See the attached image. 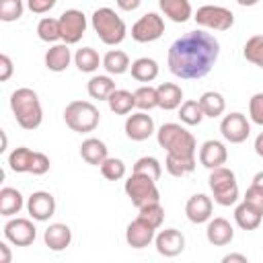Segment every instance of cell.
Listing matches in <instances>:
<instances>
[{
  "label": "cell",
  "mask_w": 263,
  "mask_h": 263,
  "mask_svg": "<svg viewBox=\"0 0 263 263\" xmlns=\"http://www.w3.org/2000/svg\"><path fill=\"white\" fill-rule=\"evenodd\" d=\"M220 55V43L201 29L187 31L168 47V70L183 80H197L212 72Z\"/></svg>",
  "instance_id": "cell-1"
},
{
  "label": "cell",
  "mask_w": 263,
  "mask_h": 263,
  "mask_svg": "<svg viewBox=\"0 0 263 263\" xmlns=\"http://www.w3.org/2000/svg\"><path fill=\"white\" fill-rule=\"evenodd\" d=\"M10 109H12L16 123L23 129L33 132L43 121V107H41V101L33 88H27V86L16 88L10 95Z\"/></svg>",
  "instance_id": "cell-2"
},
{
  "label": "cell",
  "mask_w": 263,
  "mask_h": 263,
  "mask_svg": "<svg viewBox=\"0 0 263 263\" xmlns=\"http://www.w3.org/2000/svg\"><path fill=\"white\" fill-rule=\"evenodd\" d=\"M158 146L166 150V154L187 156L193 158L197 154V140L195 136L185 129L181 123H162L156 132Z\"/></svg>",
  "instance_id": "cell-3"
},
{
  "label": "cell",
  "mask_w": 263,
  "mask_h": 263,
  "mask_svg": "<svg viewBox=\"0 0 263 263\" xmlns=\"http://www.w3.org/2000/svg\"><path fill=\"white\" fill-rule=\"evenodd\" d=\"M90 23H92L95 33L105 45H119L127 35V27L123 18L113 8H107V6L97 8L90 16Z\"/></svg>",
  "instance_id": "cell-4"
},
{
  "label": "cell",
  "mask_w": 263,
  "mask_h": 263,
  "mask_svg": "<svg viewBox=\"0 0 263 263\" xmlns=\"http://www.w3.org/2000/svg\"><path fill=\"white\" fill-rule=\"evenodd\" d=\"M64 121L72 132L88 134L99 125L101 113L90 101H72L64 109Z\"/></svg>",
  "instance_id": "cell-5"
},
{
  "label": "cell",
  "mask_w": 263,
  "mask_h": 263,
  "mask_svg": "<svg viewBox=\"0 0 263 263\" xmlns=\"http://www.w3.org/2000/svg\"><path fill=\"white\" fill-rule=\"evenodd\" d=\"M208 185H210V191H212L214 201L218 205L228 208V205L236 203V199H238V183H236L234 173L228 166L212 168L210 177H208Z\"/></svg>",
  "instance_id": "cell-6"
},
{
  "label": "cell",
  "mask_w": 263,
  "mask_h": 263,
  "mask_svg": "<svg viewBox=\"0 0 263 263\" xmlns=\"http://www.w3.org/2000/svg\"><path fill=\"white\" fill-rule=\"evenodd\" d=\"M123 189H125V195L129 197V201L136 208H142V205L152 203V201H160V191L156 187V181L146 177V175L132 173V177L125 181Z\"/></svg>",
  "instance_id": "cell-7"
},
{
  "label": "cell",
  "mask_w": 263,
  "mask_h": 263,
  "mask_svg": "<svg viewBox=\"0 0 263 263\" xmlns=\"http://www.w3.org/2000/svg\"><path fill=\"white\" fill-rule=\"evenodd\" d=\"M195 23L203 29H212V31H228L234 25V14L230 8L218 6V4H203L197 8V12L193 14Z\"/></svg>",
  "instance_id": "cell-8"
},
{
  "label": "cell",
  "mask_w": 263,
  "mask_h": 263,
  "mask_svg": "<svg viewBox=\"0 0 263 263\" xmlns=\"http://www.w3.org/2000/svg\"><path fill=\"white\" fill-rule=\"evenodd\" d=\"M164 33V21L158 12H146L132 25V39L138 43H152Z\"/></svg>",
  "instance_id": "cell-9"
},
{
  "label": "cell",
  "mask_w": 263,
  "mask_h": 263,
  "mask_svg": "<svg viewBox=\"0 0 263 263\" xmlns=\"http://www.w3.org/2000/svg\"><path fill=\"white\" fill-rule=\"evenodd\" d=\"M86 16L78 8H68L60 14V29H62V41L68 45H74L82 39L86 33Z\"/></svg>",
  "instance_id": "cell-10"
},
{
  "label": "cell",
  "mask_w": 263,
  "mask_h": 263,
  "mask_svg": "<svg viewBox=\"0 0 263 263\" xmlns=\"http://www.w3.org/2000/svg\"><path fill=\"white\" fill-rule=\"evenodd\" d=\"M4 238L14 247H29L37 238V228L29 218H10L4 224Z\"/></svg>",
  "instance_id": "cell-11"
},
{
  "label": "cell",
  "mask_w": 263,
  "mask_h": 263,
  "mask_svg": "<svg viewBox=\"0 0 263 263\" xmlns=\"http://www.w3.org/2000/svg\"><path fill=\"white\" fill-rule=\"evenodd\" d=\"M220 132H222V138L226 142H230V144H242L249 138V134H251V123H249V119L242 113L234 111V113H228V115L222 117Z\"/></svg>",
  "instance_id": "cell-12"
},
{
  "label": "cell",
  "mask_w": 263,
  "mask_h": 263,
  "mask_svg": "<svg viewBox=\"0 0 263 263\" xmlns=\"http://www.w3.org/2000/svg\"><path fill=\"white\" fill-rule=\"evenodd\" d=\"M27 212L33 220L45 222L55 214V197L49 191H33L27 199Z\"/></svg>",
  "instance_id": "cell-13"
},
{
  "label": "cell",
  "mask_w": 263,
  "mask_h": 263,
  "mask_svg": "<svg viewBox=\"0 0 263 263\" xmlns=\"http://www.w3.org/2000/svg\"><path fill=\"white\" fill-rule=\"evenodd\" d=\"M125 136L134 142H144L154 134V119L146 111H138L127 115L125 119Z\"/></svg>",
  "instance_id": "cell-14"
},
{
  "label": "cell",
  "mask_w": 263,
  "mask_h": 263,
  "mask_svg": "<svg viewBox=\"0 0 263 263\" xmlns=\"http://www.w3.org/2000/svg\"><path fill=\"white\" fill-rule=\"evenodd\" d=\"M154 245L162 257H177L185 249V236L177 228H164L154 236Z\"/></svg>",
  "instance_id": "cell-15"
},
{
  "label": "cell",
  "mask_w": 263,
  "mask_h": 263,
  "mask_svg": "<svg viewBox=\"0 0 263 263\" xmlns=\"http://www.w3.org/2000/svg\"><path fill=\"white\" fill-rule=\"evenodd\" d=\"M156 236V228H152L148 222H144L142 218H136L127 224L125 228V240L132 249H144L148 247Z\"/></svg>",
  "instance_id": "cell-16"
},
{
  "label": "cell",
  "mask_w": 263,
  "mask_h": 263,
  "mask_svg": "<svg viewBox=\"0 0 263 263\" xmlns=\"http://www.w3.org/2000/svg\"><path fill=\"white\" fill-rule=\"evenodd\" d=\"M228 160V150L220 140H205L199 148V164L205 168H218L224 166Z\"/></svg>",
  "instance_id": "cell-17"
},
{
  "label": "cell",
  "mask_w": 263,
  "mask_h": 263,
  "mask_svg": "<svg viewBox=\"0 0 263 263\" xmlns=\"http://www.w3.org/2000/svg\"><path fill=\"white\" fill-rule=\"evenodd\" d=\"M212 208L214 203L205 193H195L185 203V216L193 224H203L212 218Z\"/></svg>",
  "instance_id": "cell-18"
},
{
  "label": "cell",
  "mask_w": 263,
  "mask_h": 263,
  "mask_svg": "<svg viewBox=\"0 0 263 263\" xmlns=\"http://www.w3.org/2000/svg\"><path fill=\"white\" fill-rule=\"evenodd\" d=\"M205 238L214 247H226L234 238V228L226 218H210L205 226Z\"/></svg>",
  "instance_id": "cell-19"
},
{
  "label": "cell",
  "mask_w": 263,
  "mask_h": 263,
  "mask_svg": "<svg viewBox=\"0 0 263 263\" xmlns=\"http://www.w3.org/2000/svg\"><path fill=\"white\" fill-rule=\"evenodd\" d=\"M43 240H45V247H49L51 251L60 253V251H64V249L70 247V242H72V230H70L68 224H60V222L49 224L45 228V232H43Z\"/></svg>",
  "instance_id": "cell-20"
},
{
  "label": "cell",
  "mask_w": 263,
  "mask_h": 263,
  "mask_svg": "<svg viewBox=\"0 0 263 263\" xmlns=\"http://www.w3.org/2000/svg\"><path fill=\"white\" fill-rule=\"evenodd\" d=\"M72 62V51L68 43H55L45 51V68L49 72H64Z\"/></svg>",
  "instance_id": "cell-21"
},
{
  "label": "cell",
  "mask_w": 263,
  "mask_h": 263,
  "mask_svg": "<svg viewBox=\"0 0 263 263\" xmlns=\"http://www.w3.org/2000/svg\"><path fill=\"white\" fill-rule=\"evenodd\" d=\"M80 156L84 162L92 164V166H101L103 160L109 156V150H107V144L99 138H86L82 144H80Z\"/></svg>",
  "instance_id": "cell-22"
},
{
  "label": "cell",
  "mask_w": 263,
  "mask_h": 263,
  "mask_svg": "<svg viewBox=\"0 0 263 263\" xmlns=\"http://www.w3.org/2000/svg\"><path fill=\"white\" fill-rule=\"evenodd\" d=\"M158 6L164 16H168L173 23H187L193 18V8L189 0H158Z\"/></svg>",
  "instance_id": "cell-23"
},
{
  "label": "cell",
  "mask_w": 263,
  "mask_h": 263,
  "mask_svg": "<svg viewBox=\"0 0 263 263\" xmlns=\"http://www.w3.org/2000/svg\"><path fill=\"white\" fill-rule=\"evenodd\" d=\"M158 92V107L164 111H173L179 109L183 103V88L175 82H162L156 86Z\"/></svg>",
  "instance_id": "cell-24"
},
{
  "label": "cell",
  "mask_w": 263,
  "mask_h": 263,
  "mask_svg": "<svg viewBox=\"0 0 263 263\" xmlns=\"http://www.w3.org/2000/svg\"><path fill=\"white\" fill-rule=\"evenodd\" d=\"M261 220H263V214L257 208H253L251 203H247L245 199H242V203H238L234 208V222L242 230H255V228H259L261 226Z\"/></svg>",
  "instance_id": "cell-25"
},
{
  "label": "cell",
  "mask_w": 263,
  "mask_h": 263,
  "mask_svg": "<svg viewBox=\"0 0 263 263\" xmlns=\"http://www.w3.org/2000/svg\"><path fill=\"white\" fill-rule=\"evenodd\" d=\"M25 201L18 189L14 187H2L0 189V214L4 218H12L14 214H18L23 210Z\"/></svg>",
  "instance_id": "cell-26"
},
{
  "label": "cell",
  "mask_w": 263,
  "mask_h": 263,
  "mask_svg": "<svg viewBox=\"0 0 263 263\" xmlns=\"http://www.w3.org/2000/svg\"><path fill=\"white\" fill-rule=\"evenodd\" d=\"M107 105H109V109H111L115 115H127V113H132V109L136 107V97H134V92H129V90L115 88V90L111 92V97L107 99Z\"/></svg>",
  "instance_id": "cell-27"
},
{
  "label": "cell",
  "mask_w": 263,
  "mask_h": 263,
  "mask_svg": "<svg viewBox=\"0 0 263 263\" xmlns=\"http://www.w3.org/2000/svg\"><path fill=\"white\" fill-rule=\"evenodd\" d=\"M129 70L132 78H136L138 82H152L158 76V62L152 58H138L136 62H132Z\"/></svg>",
  "instance_id": "cell-28"
},
{
  "label": "cell",
  "mask_w": 263,
  "mask_h": 263,
  "mask_svg": "<svg viewBox=\"0 0 263 263\" xmlns=\"http://www.w3.org/2000/svg\"><path fill=\"white\" fill-rule=\"evenodd\" d=\"M86 90H88V97H90V99L107 101V99L111 97V92L115 90V82L111 80V76L99 74V76H92V78L86 82Z\"/></svg>",
  "instance_id": "cell-29"
},
{
  "label": "cell",
  "mask_w": 263,
  "mask_h": 263,
  "mask_svg": "<svg viewBox=\"0 0 263 263\" xmlns=\"http://www.w3.org/2000/svg\"><path fill=\"white\" fill-rule=\"evenodd\" d=\"M35 160V152L27 146H18L8 154V166L14 173H31Z\"/></svg>",
  "instance_id": "cell-30"
},
{
  "label": "cell",
  "mask_w": 263,
  "mask_h": 263,
  "mask_svg": "<svg viewBox=\"0 0 263 263\" xmlns=\"http://www.w3.org/2000/svg\"><path fill=\"white\" fill-rule=\"evenodd\" d=\"M129 58L125 51L121 49H111L105 53L103 58V68L107 70V74H113V76H119V74H125L129 70Z\"/></svg>",
  "instance_id": "cell-31"
},
{
  "label": "cell",
  "mask_w": 263,
  "mask_h": 263,
  "mask_svg": "<svg viewBox=\"0 0 263 263\" xmlns=\"http://www.w3.org/2000/svg\"><path fill=\"white\" fill-rule=\"evenodd\" d=\"M197 101H199V105L203 109V115L205 117H212V119L214 117H220L224 113V109H226L224 97L220 92H216V90H205Z\"/></svg>",
  "instance_id": "cell-32"
},
{
  "label": "cell",
  "mask_w": 263,
  "mask_h": 263,
  "mask_svg": "<svg viewBox=\"0 0 263 263\" xmlns=\"http://www.w3.org/2000/svg\"><path fill=\"white\" fill-rule=\"evenodd\" d=\"M195 156L193 158H187V156H175V154H166V160H164V168L168 175L173 177H185L189 173L195 171Z\"/></svg>",
  "instance_id": "cell-33"
},
{
  "label": "cell",
  "mask_w": 263,
  "mask_h": 263,
  "mask_svg": "<svg viewBox=\"0 0 263 263\" xmlns=\"http://www.w3.org/2000/svg\"><path fill=\"white\" fill-rule=\"evenodd\" d=\"M74 64H76V68H78L80 72L90 74V72H95V70L103 64V60L99 58L97 49H92V47H80V49H76V53H74Z\"/></svg>",
  "instance_id": "cell-34"
},
{
  "label": "cell",
  "mask_w": 263,
  "mask_h": 263,
  "mask_svg": "<svg viewBox=\"0 0 263 263\" xmlns=\"http://www.w3.org/2000/svg\"><path fill=\"white\" fill-rule=\"evenodd\" d=\"M203 109L199 105V101L195 99H189V101H183L181 107H179V119L181 123L185 125H199L201 119H203Z\"/></svg>",
  "instance_id": "cell-35"
},
{
  "label": "cell",
  "mask_w": 263,
  "mask_h": 263,
  "mask_svg": "<svg viewBox=\"0 0 263 263\" xmlns=\"http://www.w3.org/2000/svg\"><path fill=\"white\" fill-rule=\"evenodd\" d=\"M37 37L45 43H55L58 39H62V29H60V18H51L45 16L37 23Z\"/></svg>",
  "instance_id": "cell-36"
},
{
  "label": "cell",
  "mask_w": 263,
  "mask_h": 263,
  "mask_svg": "<svg viewBox=\"0 0 263 263\" xmlns=\"http://www.w3.org/2000/svg\"><path fill=\"white\" fill-rule=\"evenodd\" d=\"M138 218H142L144 222H148L152 228H160L162 222H164V208L160 205V201H152V203H146L142 208H138Z\"/></svg>",
  "instance_id": "cell-37"
},
{
  "label": "cell",
  "mask_w": 263,
  "mask_h": 263,
  "mask_svg": "<svg viewBox=\"0 0 263 263\" xmlns=\"http://www.w3.org/2000/svg\"><path fill=\"white\" fill-rule=\"evenodd\" d=\"M242 55L247 62L263 68V35H253L247 39L245 47H242Z\"/></svg>",
  "instance_id": "cell-38"
},
{
  "label": "cell",
  "mask_w": 263,
  "mask_h": 263,
  "mask_svg": "<svg viewBox=\"0 0 263 263\" xmlns=\"http://www.w3.org/2000/svg\"><path fill=\"white\" fill-rule=\"evenodd\" d=\"M132 173L146 175V177H150V179L158 181V179H160V175H162V164H160V162H158V158H154V156H142V158H138V160H136V164H134V171H132Z\"/></svg>",
  "instance_id": "cell-39"
},
{
  "label": "cell",
  "mask_w": 263,
  "mask_h": 263,
  "mask_svg": "<svg viewBox=\"0 0 263 263\" xmlns=\"http://www.w3.org/2000/svg\"><path fill=\"white\" fill-rule=\"evenodd\" d=\"M134 97H136V107H138L140 111H150V109L158 107V92H156V88L150 86V84L140 86V88L134 92Z\"/></svg>",
  "instance_id": "cell-40"
},
{
  "label": "cell",
  "mask_w": 263,
  "mask_h": 263,
  "mask_svg": "<svg viewBox=\"0 0 263 263\" xmlns=\"http://www.w3.org/2000/svg\"><path fill=\"white\" fill-rule=\"evenodd\" d=\"M101 175L107 179V181H119L125 177V162L121 158H113V156H107L101 164Z\"/></svg>",
  "instance_id": "cell-41"
},
{
  "label": "cell",
  "mask_w": 263,
  "mask_h": 263,
  "mask_svg": "<svg viewBox=\"0 0 263 263\" xmlns=\"http://www.w3.org/2000/svg\"><path fill=\"white\" fill-rule=\"evenodd\" d=\"M23 10H25L23 0H0V21L4 23L18 21L23 16Z\"/></svg>",
  "instance_id": "cell-42"
},
{
  "label": "cell",
  "mask_w": 263,
  "mask_h": 263,
  "mask_svg": "<svg viewBox=\"0 0 263 263\" xmlns=\"http://www.w3.org/2000/svg\"><path fill=\"white\" fill-rule=\"evenodd\" d=\"M249 117L253 123L263 125V92H255L249 101Z\"/></svg>",
  "instance_id": "cell-43"
},
{
  "label": "cell",
  "mask_w": 263,
  "mask_h": 263,
  "mask_svg": "<svg viewBox=\"0 0 263 263\" xmlns=\"http://www.w3.org/2000/svg\"><path fill=\"white\" fill-rule=\"evenodd\" d=\"M247 203H251L253 208H257L261 214H263V187H259V185H255V183H251V187L247 189V193H245V197H242Z\"/></svg>",
  "instance_id": "cell-44"
},
{
  "label": "cell",
  "mask_w": 263,
  "mask_h": 263,
  "mask_svg": "<svg viewBox=\"0 0 263 263\" xmlns=\"http://www.w3.org/2000/svg\"><path fill=\"white\" fill-rule=\"evenodd\" d=\"M55 2L58 0H27V6L35 14H45L55 6Z\"/></svg>",
  "instance_id": "cell-45"
},
{
  "label": "cell",
  "mask_w": 263,
  "mask_h": 263,
  "mask_svg": "<svg viewBox=\"0 0 263 263\" xmlns=\"http://www.w3.org/2000/svg\"><path fill=\"white\" fill-rule=\"evenodd\" d=\"M49 171V158L43 152H35V160H33V168L31 175H45Z\"/></svg>",
  "instance_id": "cell-46"
},
{
  "label": "cell",
  "mask_w": 263,
  "mask_h": 263,
  "mask_svg": "<svg viewBox=\"0 0 263 263\" xmlns=\"http://www.w3.org/2000/svg\"><path fill=\"white\" fill-rule=\"evenodd\" d=\"M12 72H14L12 60H10L6 53H2V55H0V82H6V80L12 76Z\"/></svg>",
  "instance_id": "cell-47"
},
{
  "label": "cell",
  "mask_w": 263,
  "mask_h": 263,
  "mask_svg": "<svg viewBox=\"0 0 263 263\" xmlns=\"http://www.w3.org/2000/svg\"><path fill=\"white\" fill-rule=\"evenodd\" d=\"M117 2V6L121 8V10H125V12H132V10H136L140 4H142V0H115Z\"/></svg>",
  "instance_id": "cell-48"
},
{
  "label": "cell",
  "mask_w": 263,
  "mask_h": 263,
  "mask_svg": "<svg viewBox=\"0 0 263 263\" xmlns=\"http://www.w3.org/2000/svg\"><path fill=\"white\" fill-rule=\"evenodd\" d=\"M222 263H249V259H247V255L230 253V255H224L222 257Z\"/></svg>",
  "instance_id": "cell-49"
},
{
  "label": "cell",
  "mask_w": 263,
  "mask_h": 263,
  "mask_svg": "<svg viewBox=\"0 0 263 263\" xmlns=\"http://www.w3.org/2000/svg\"><path fill=\"white\" fill-rule=\"evenodd\" d=\"M0 255H2L0 263H10L12 255H10V249H8V245H6V242H0Z\"/></svg>",
  "instance_id": "cell-50"
},
{
  "label": "cell",
  "mask_w": 263,
  "mask_h": 263,
  "mask_svg": "<svg viewBox=\"0 0 263 263\" xmlns=\"http://www.w3.org/2000/svg\"><path fill=\"white\" fill-rule=\"evenodd\" d=\"M255 152H257V156H261V158H263V132L255 138Z\"/></svg>",
  "instance_id": "cell-51"
},
{
  "label": "cell",
  "mask_w": 263,
  "mask_h": 263,
  "mask_svg": "<svg viewBox=\"0 0 263 263\" xmlns=\"http://www.w3.org/2000/svg\"><path fill=\"white\" fill-rule=\"evenodd\" d=\"M253 183L259 185V187H263V171H259V173L253 177Z\"/></svg>",
  "instance_id": "cell-52"
},
{
  "label": "cell",
  "mask_w": 263,
  "mask_h": 263,
  "mask_svg": "<svg viewBox=\"0 0 263 263\" xmlns=\"http://www.w3.org/2000/svg\"><path fill=\"white\" fill-rule=\"evenodd\" d=\"M236 2H238L240 6H255L259 0H236Z\"/></svg>",
  "instance_id": "cell-53"
},
{
  "label": "cell",
  "mask_w": 263,
  "mask_h": 263,
  "mask_svg": "<svg viewBox=\"0 0 263 263\" xmlns=\"http://www.w3.org/2000/svg\"><path fill=\"white\" fill-rule=\"evenodd\" d=\"M6 144H8V140H6V134L2 132V148H0V152H4V150H6Z\"/></svg>",
  "instance_id": "cell-54"
}]
</instances>
